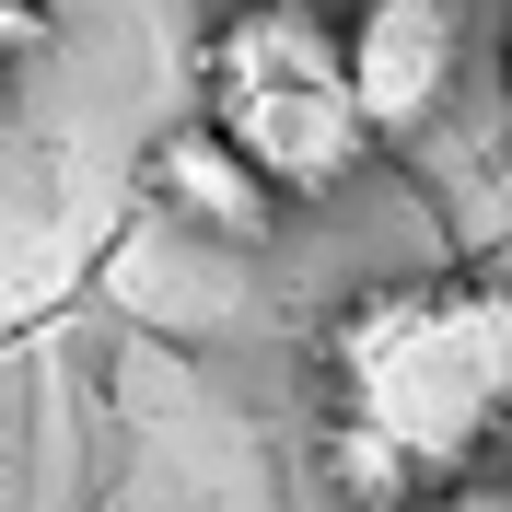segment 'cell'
Instances as JSON below:
<instances>
[{
  "mask_svg": "<svg viewBox=\"0 0 512 512\" xmlns=\"http://www.w3.org/2000/svg\"><path fill=\"white\" fill-rule=\"evenodd\" d=\"M326 408L373 419L431 489L512 431V280H384L326 326Z\"/></svg>",
  "mask_w": 512,
  "mask_h": 512,
  "instance_id": "obj_1",
  "label": "cell"
},
{
  "mask_svg": "<svg viewBox=\"0 0 512 512\" xmlns=\"http://www.w3.org/2000/svg\"><path fill=\"white\" fill-rule=\"evenodd\" d=\"M198 128H222L280 210L361 187V163H373V128L338 70V24L315 0H233L198 35Z\"/></svg>",
  "mask_w": 512,
  "mask_h": 512,
  "instance_id": "obj_2",
  "label": "cell"
},
{
  "mask_svg": "<svg viewBox=\"0 0 512 512\" xmlns=\"http://www.w3.org/2000/svg\"><path fill=\"white\" fill-rule=\"evenodd\" d=\"M338 70H350L373 152L431 140L454 105V70H466V0H350L338 12Z\"/></svg>",
  "mask_w": 512,
  "mask_h": 512,
  "instance_id": "obj_3",
  "label": "cell"
},
{
  "mask_svg": "<svg viewBox=\"0 0 512 512\" xmlns=\"http://www.w3.org/2000/svg\"><path fill=\"white\" fill-rule=\"evenodd\" d=\"M140 175H152V210H163L175 233H198V245H268V233H280V198L256 187L245 152H233L222 128H198V117L163 128Z\"/></svg>",
  "mask_w": 512,
  "mask_h": 512,
  "instance_id": "obj_4",
  "label": "cell"
},
{
  "mask_svg": "<svg viewBox=\"0 0 512 512\" xmlns=\"http://www.w3.org/2000/svg\"><path fill=\"white\" fill-rule=\"evenodd\" d=\"M315 489H326L338 512H419V501H431V478L384 443L373 419H350V408L315 419Z\"/></svg>",
  "mask_w": 512,
  "mask_h": 512,
  "instance_id": "obj_5",
  "label": "cell"
},
{
  "mask_svg": "<svg viewBox=\"0 0 512 512\" xmlns=\"http://www.w3.org/2000/svg\"><path fill=\"white\" fill-rule=\"evenodd\" d=\"M431 512H512V478H489V466H478V478L431 489Z\"/></svg>",
  "mask_w": 512,
  "mask_h": 512,
  "instance_id": "obj_6",
  "label": "cell"
},
{
  "mask_svg": "<svg viewBox=\"0 0 512 512\" xmlns=\"http://www.w3.org/2000/svg\"><path fill=\"white\" fill-rule=\"evenodd\" d=\"M0 47H47V0H0Z\"/></svg>",
  "mask_w": 512,
  "mask_h": 512,
  "instance_id": "obj_7",
  "label": "cell"
},
{
  "mask_svg": "<svg viewBox=\"0 0 512 512\" xmlns=\"http://www.w3.org/2000/svg\"><path fill=\"white\" fill-rule=\"evenodd\" d=\"M501 94H512V24H501Z\"/></svg>",
  "mask_w": 512,
  "mask_h": 512,
  "instance_id": "obj_8",
  "label": "cell"
}]
</instances>
